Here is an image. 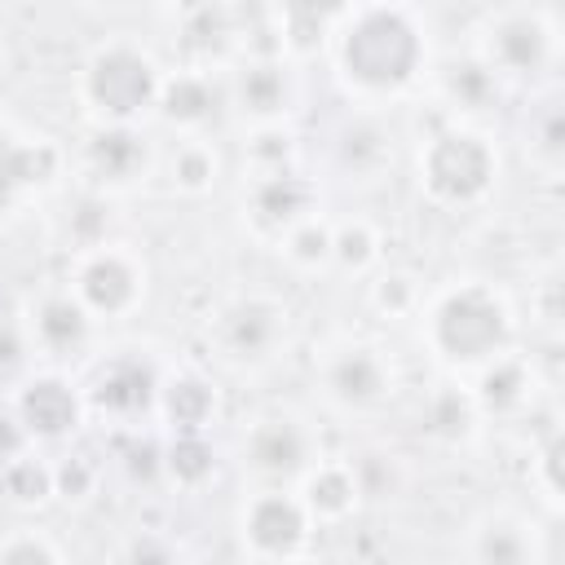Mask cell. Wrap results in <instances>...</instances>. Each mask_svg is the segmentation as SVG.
<instances>
[{
  "label": "cell",
  "instance_id": "cell-26",
  "mask_svg": "<svg viewBox=\"0 0 565 565\" xmlns=\"http://www.w3.org/2000/svg\"><path fill=\"white\" fill-rule=\"evenodd\" d=\"M296 494H300V503L309 508L313 525H344V521L366 503V499H362V486H358V477H353V468H349V459H318V463L300 477Z\"/></svg>",
  "mask_w": 565,
  "mask_h": 565
},
{
  "label": "cell",
  "instance_id": "cell-11",
  "mask_svg": "<svg viewBox=\"0 0 565 565\" xmlns=\"http://www.w3.org/2000/svg\"><path fill=\"white\" fill-rule=\"evenodd\" d=\"M150 168H154V146L141 132V124H93L79 146V172L88 190L106 199L141 185Z\"/></svg>",
  "mask_w": 565,
  "mask_h": 565
},
{
  "label": "cell",
  "instance_id": "cell-37",
  "mask_svg": "<svg viewBox=\"0 0 565 565\" xmlns=\"http://www.w3.org/2000/svg\"><path fill=\"white\" fill-rule=\"evenodd\" d=\"M561 455H565V441H561V428L552 424L530 446V486L539 490V499L547 503V512L561 508Z\"/></svg>",
  "mask_w": 565,
  "mask_h": 565
},
{
  "label": "cell",
  "instance_id": "cell-38",
  "mask_svg": "<svg viewBox=\"0 0 565 565\" xmlns=\"http://www.w3.org/2000/svg\"><path fill=\"white\" fill-rule=\"evenodd\" d=\"M349 468L362 486V499H388L402 490V459L393 450H358L349 455Z\"/></svg>",
  "mask_w": 565,
  "mask_h": 565
},
{
  "label": "cell",
  "instance_id": "cell-6",
  "mask_svg": "<svg viewBox=\"0 0 565 565\" xmlns=\"http://www.w3.org/2000/svg\"><path fill=\"white\" fill-rule=\"evenodd\" d=\"M146 282H150V269H146L141 252L132 243L106 238L97 247L71 252L66 291L93 313V322L132 318L141 309V300H146Z\"/></svg>",
  "mask_w": 565,
  "mask_h": 565
},
{
  "label": "cell",
  "instance_id": "cell-4",
  "mask_svg": "<svg viewBox=\"0 0 565 565\" xmlns=\"http://www.w3.org/2000/svg\"><path fill=\"white\" fill-rule=\"evenodd\" d=\"M415 177L428 203L446 212L481 207L499 185V146L472 124H441L415 154Z\"/></svg>",
  "mask_w": 565,
  "mask_h": 565
},
{
  "label": "cell",
  "instance_id": "cell-27",
  "mask_svg": "<svg viewBox=\"0 0 565 565\" xmlns=\"http://www.w3.org/2000/svg\"><path fill=\"white\" fill-rule=\"evenodd\" d=\"M335 13H340V9H313V4H282V9H274L278 53H282L287 62L322 53V49L331 44Z\"/></svg>",
  "mask_w": 565,
  "mask_h": 565
},
{
  "label": "cell",
  "instance_id": "cell-39",
  "mask_svg": "<svg viewBox=\"0 0 565 565\" xmlns=\"http://www.w3.org/2000/svg\"><path fill=\"white\" fill-rule=\"evenodd\" d=\"M97 481H102V468L93 463V455H62L53 459V499H66V503H88L97 494Z\"/></svg>",
  "mask_w": 565,
  "mask_h": 565
},
{
  "label": "cell",
  "instance_id": "cell-35",
  "mask_svg": "<svg viewBox=\"0 0 565 565\" xmlns=\"http://www.w3.org/2000/svg\"><path fill=\"white\" fill-rule=\"evenodd\" d=\"M66 247L71 252H84V247H97L110 238V199L97 194V190H84L71 207H66Z\"/></svg>",
  "mask_w": 565,
  "mask_h": 565
},
{
  "label": "cell",
  "instance_id": "cell-5",
  "mask_svg": "<svg viewBox=\"0 0 565 565\" xmlns=\"http://www.w3.org/2000/svg\"><path fill=\"white\" fill-rule=\"evenodd\" d=\"M163 66L154 53L128 35L97 44L79 66V102L93 124H141L154 115Z\"/></svg>",
  "mask_w": 565,
  "mask_h": 565
},
{
  "label": "cell",
  "instance_id": "cell-7",
  "mask_svg": "<svg viewBox=\"0 0 565 565\" xmlns=\"http://www.w3.org/2000/svg\"><path fill=\"white\" fill-rule=\"evenodd\" d=\"M287 335H291V309L269 291H238L207 322V344L234 371L269 366L287 349Z\"/></svg>",
  "mask_w": 565,
  "mask_h": 565
},
{
  "label": "cell",
  "instance_id": "cell-23",
  "mask_svg": "<svg viewBox=\"0 0 565 565\" xmlns=\"http://www.w3.org/2000/svg\"><path fill=\"white\" fill-rule=\"evenodd\" d=\"M172 40L181 49V66L221 71L225 57L238 53V9L225 4H185L172 13Z\"/></svg>",
  "mask_w": 565,
  "mask_h": 565
},
{
  "label": "cell",
  "instance_id": "cell-40",
  "mask_svg": "<svg viewBox=\"0 0 565 565\" xmlns=\"http://www.w3.org/2000/svg\"><path fill=\"white\" fill-rule=\"evenodd\" d=\"M0 565H66V561H62V547L44 530L18 525L0 539Z\"/></svg>",
  "mask_w": 565,
  "mask_h": 565
},
{
  "label": "cell",
  "instance_id": "cell-22",
  "mask_svg": "<svg viewBox=\"0 0 565 565\" xmlns=\"http://www.w3.org/2000/svg\"><path fill=\"white\" fill-rule=\"evenodd\" d=\"M468 565H543V539L530 516L512 508H486L463 539Z\"/></svg>",
  "mask_w": 565,
  "mask_h": 565
},
{
  "label": "cell",
  "instance_id": "cell-44",
  "mask_svg": "<svg viewBox=\"0 0 565 565\" xmlns=\"http://www.w3.org/2000/svg\"><path fill=\"white\" fill-rule=\"evenodd\" d=\"M291 565H309V561H291Z\"/></svg>",
  "mask_w": 565,
  "mask_h": 565
},
{
  "label": "cell",
  "instance_id": "cell-32",
  "mask_svg": "<svg viewBox=\"0 0 565 565\" xmlns=\"http://www.w3.org/2000/svg\"><path fill=\"white\" fill-rule=\"evenodd\" d=\"M0 490L18 508H40V503L53 499V463L44 455L26 450V455H18L13 463L0 468Z\"/></svg>",
  "mask_w": 565,
  "mask_h": 565
},
{
  "label": "cell",
  "instance_id": "cell-9",
  "mask_svg": "<svg viewBox=\"0 0 565 565\" xmlns=\"http://www.w3.org/2000/svg\"><path fill=\"white\" fill-rule=\"evenodd\" d=\"M322 459L318 433L296 411H265L238 433V463L256 486L296 490L300 477Z\"/></svg>",
  "mask_w": 565,
  "mask_h": 565
},
{
  "label": "cell",
  "instance_id": "cell-1",
  "mask_svg": "<svg viewBox=\"0 0 565 565\" xmlns=\"http://www.w3.org/2000/svg\"><path fill=\"white\" fill-rule=\"evenodd\" d=\"M331 57L344 88L375 110L402 97L428 75V40L415 9L402 4H358L340 9L331 26Z\"/></svg>",
  "mask_w": 565,
  "mask_h": 565
},
{
  "label": "cell",
  "instance_id": "cell-17",
  "mask_svg": "<svg viewBox=\"0 0 565 565\" xmlns=\"http://www.w3.org/2000/svg\"><path fill=\"white\" fill-rule=\"evenodd\" d=\"M433 88H437V102L446 106L450 124H472V128H477V119L494 115L503 106V97H508L503 79L472 49L441 57L433 66Z\"/></svg>",
  "mask_w": 565,
  "mask_h": 565
},
{
  "label": "cell",
  "instance_id": "cell-34",
  "mask_svg": "<svg viewBox=\"0 0 565 565\" xmlns=\"http://www.w3.org/2000/svg\"><path fill=\"white\" fill-rule=\"evenodd\" d=\"M278 252L287 256V265L305 269V274H318V269H331V221L322 212H313L309 221H300L291 234H282Z\"/></svg>",
  "mask_w": 565,
  "mask_h": 565
},
{
  "label": "cell",
  "instance_id": "cell-31",
  "mask_svg": "<svg viewBox=\"0 0 565 565\" xmlns=\"http://www.w3.org/2000/svg\"><path fill=\"white\" fill-rule=\"evenodd\" d=\"M380 260V234L366 216L331 221V265L344 274H366Z\"/></svg>",
  "mask_w": 565,
  "mask_h": 565
},
{
  "label": "cell",
  "instance_id": "cell-24",
  "mask_svg": "<svg viewBox=\"0 0 565 565\" xmlns=\"http://www.w3.org/2000/svg\"><path fill=\"white\" fill-rule=\"evenodd\" d=\"M415 428H419V437H428L433 446H446V450L468 446V441L481 433V415H477V402H472L468 384H463L459 375L433 384V388L419 397Z\"/></svg>",
  "mask_w": 565,
  "mask_h": 565
},
{
  "label": "cell",
  "instance_id": "cell-10",
  "mask_svg": "<svg viewBox=\"0 0 565 565\" xmlns=\"http://www.w3.org/2000/svg\"><path fill=\"white\" fill-rule=\"evenodd\" d=\"M313 516L287 486H256L238 503V539L260 565H291L313 539Z\"/></svg>",
  "mask_w": 565,
  "mask_h": 565
},
{
  "label": "cell",
  "instance_id": "cell-14",
  "mask_svg": "<svg viewBox=\"0 0 565 565\" xmlns=\"http://www.w3.org/2000/svg\"><path fill=\"white\" fill-rule=\"evenodd\" d=\"M313 212H318V181L305 177L300 168L252 172L243 185V221L265 243H282V234H291Z\"/></svg>",
  "mask_w": 565,
  "mask_h": 565
},
{
  "label": "cell",
  "instance_id": "cell-15",
  "mask_svg": "<svg viewBox=\"0 0 565 565\" xmlns=\"http://www.w3.org/2000/svg\"><path fill=\"white\" fill-rule=\"evenodd\" d=\"M9 411L18 415V424L26 428L31 441H62L71 437L88 406H84V388H75L62 371H35L13 388Z\"/></svg>",
  "mask_w": 565,
  "mask_h": 565
},
{
  "label": "cell",
  "instance_id": "cell-13",
  "mask_svg": "<svg viewBox=\"0 0 565 565\" xmlns=\"http://www.w3.org/2000/svg\"><path fill=\"white\" fill-rule=\"evenodd\" d=\"M300 102V79L287 57H238L225 75V106L247 119V128L287 124Z\"/></svg>",
  "mask_w": 565,
  "mask_h": 565
},
{
  "label": "cell",
  "instance_id": "cell-29",
  "mask_svg": "<svg viewBox=\"0 0 565 565\" xmlns=\"http://www.w3.org/2000/svg\"><path fill=\"white\" fill-rule=\"evenodd\" d=\"M221 177V154L207 137H177L172 150H168V181L177 194H207Z\"/></svg>",
  "mask_w": 565,
  "mask_h": 565
},
{
  "label": "cell",
  "instance_id": "cell-33",
  "mask_svg": "<svg viewBox=\"0 0 565 565\" xmlns=\"http://www.w3.org/2000/svg\"><path fill=\"white\" fill-rule=\"evenodd\" d=\"M243 154L252 163V172H282V168H300V141L291 132V124H265V128H247L243 137Z\"/></svg>",
  "mask_w": 565,
  "mask_h": 565
},
{
  "label": "cell",
  "instance_id": "cell-43",
  "mask_svg": "<svg viewBox=\"0 0 565 565\" xmlns=\"http://www.w3.org/2000/svg\"><path fill=\"white\" fill-rule=\"evenodd\" d=\"M26 450H35V441L26 437V428L18 424V415L13 411H0V468L4 463H13L18 455H26Z\"/></svg>",
  "mask_w": 565,
  "mask_h": 565
},
{
  "label": "cell",
  "instance_id": "cell-12",
  "mask_svg": "<svg viewBox=\"0 0 565 565\" xmlns=\"http://www.w3.org/2000/svg\"><path fill=\"white\" fill-rule=\"evenodd\" d=\"M159 366L141 353H115L106 358L88 388H84V406L88 415H102L110 424H124V428H141L137 419H150L154 415V402H159Z\"/></svg>",
  "mask_w": 565,
  "mask_h": 565
},
{
  "label": "cell",
  "instance_id": "cell-3",
  "mask_svg": "<svg viewBox=\"0 0 565 565\" xmlns=\"http://www.w3.org/2000/svg\"><path fill=\"white\" fill-rule=\"evenodd\" d=\"M468 49L503 79V88L539 84L561 62V18L547 4H499L477 18Z\"/></svg>",
  "mask_w": 565,
  "mask_h": 565
},
{
  "label": "cell",
  "instance_id": "cell-42",
  "mask_svg": "<svg viewBox=\"0 0 565 565\" xmlns=\"http://www.w3.org/2000/svg\"><path fill=\"white\" fill-rule=\"evenodd\" d=\"M31 358V340L22 322H0V371H18Z\"/></svg>",
  "mask_w": 565,
  "mask_h": 565
},
{
  "label": "cell",
  "instance_id": "cell-41",
  "mask_svg": "<svg viewBox=\"0 0 565 565\" xmlns=\"http://www.w3.org/2000/svg\"><path fill=\"white\" fill-rule=\"evenodd\" d=\"M119 565H185V552L159 530H137L119 547Z\"/></svg>",
  "mask_w": 565,
  "mask_h": 565
},
{
  "label": "cell",
  "instance_id": "cell-36",
  "mask_svg": "<svg viewBox=\"0 0 565 565\" xmlns=\"http://www.w3.org/2000/svg\"><path fill=\"white\" fill-rule=\"evenodd\" d=\"M424 305V287L411 269H384L371 282V309L380 318H411Z\"/></svg>",
  "mask_w": 565,
  "mask_h": 565
},
{
  "label": "cell",
  "instance_id": "cell-28",
  "mask_svg": "<svg viewBox=\"0 0 565 565\" xmlns=\"http://www.w3.org/2000/svg\"><path fill=\"white\" fill-rule=\"evenodd\" d=\"M216 477V446L207 433H168L163 437V481L177 490H203Z\"/></svg>",
  "mask_w": 565,
  "mask_h": 565
},
{
  "label": "cell",
  "instance_id": "cell-8",
  "mask_svg": "<svg viewBox=\"0 0 565 565\" xmlns=\"http://www.w3.org/2000/svg\"><path fill=\"white\" fill-rule=\"evenodd\" d=\"M313 380L322 397L344 415H371L397 393V366L375 340L340 335L318 349Z\"/></svg>",
  "mask_w": 565,
  "mask_h": 565
},
{
  "label": "cell",
  "instance_id": "cell-30",
  "mask_svg": "<svg viewBox=\"0 0 565 565\" xmlns=\"http://www.w3.org/2000/svg\"><path fill=\"white\" fill-rule=\"evenodd\" d=\"M525 154L539 172H547V177L561 172V163H565V115H561L556 97L530 106V115H525Z\"/></svg>",
  "mask_w": 565,
  "mask_h": 565
},
{
  "label": "cell",
  "instance_id": "cell-25",
  "mask_svg": "<svg viewBox=\"0 0 565 565\" xmlns=\"http://www.w3.org/2000/svg\"><path fill=\"white\" fill-rule=\"evenodd\" d=\"M221 411L216 384L199 371H168L159 380V402L154 419H163L168 433H207Z\"/></svg>",
  "mask_w": 565,
  "mask_h": 565
},
{
  "label": "cell",
  "instance_id": "cell-20",
  "mask_svg": "<svg viewBox=\"0 0 565 565\" xmlns=\"http://www.w3.org/2000/svg\"><path fill=\"white\" fill-rule=\"evenodd\" d=\"M393 159H397V137L380 110H366V106L353 110L331 137V163L344 181L375 185V181H384Z\"/></svg>",
  "mask_w": 565,
  "mask_h": 565
},
{
  "label": "cell",
  "instance_id": "cell-19",
  "mask_svg": "<svg viewBox=\"0 0 565 565\" xmlns=\"http://www.w3.org/2000/svg\"><path fill=\"white\" fill-rule=\"evenodd\" d=\"M463 384H468L481 419H521L539 393V362L521 349H508V353L490 358L486 366H477Z\"/></svg>",
  "mask_w": 565,
  "mask_h": 565
},
{
  "label": "cell",
  "instance_id": "cell-16",
  "mask_svg": "<svg viewBox=\"0 0 565 565\" xmlns=\"http://www.w3.org/2000/svg\"><path fill=\"white\" fill-rule=\"evenodd\" d=\"M225 110V75L203 71V66H177L163 71L154 115L177 132V137H203Z\"/></svg>",
  "mask_w": 565,
  "mask_h": 565
},
{
  "label": "cell",
  "instance_id": "cell-2",
  "mask_svg": "<svg viewBox=\"0 0 565 565\" xmlns=\"http://www.w3.org/2000/svg\"><path fill=\"white\" fill-rule=\"evenodd\" d=\"M419 331L428 353L455 371L459 380L486 366L490 358L516 349V313L512 300L486 278H459L424 296Z\"/></svg>",
  "mask_w": 565,
  "mask_h": 565
},
{
  "label": "cell",
  "instance_id": "cell-18",
  "mask_svg": "<svg viewBox=\"0 0 565 565\" xmlns=\"http://www.w3.org/2000/svg\"><path fill=\"white\" fill-rule=\"evenodd\" d=\"M62 172V150L44 137L0 124V216H13L26 199L44 194Z\"/></svg>",
  "mask_w": 565,
  "mask_h": 565
},
{
  "label": "cell",
  "instance_id": "cell-21",
  "mask_svg": "<svg viewBox=\"0 0 565 565\" xmlns=\"http://www.w3.org/2000/svg\"><path fill=\"white\" fill-rule=\"evenodd\" d=\"M22 327H26L31 353H44V358H53V362L79 358V353L93 344V335H97L93 313H88L66 287H53V291L35 296Z\"/></svg>",
  "mask_w": 565,
  "mask_h": 565
}]
</instances>
